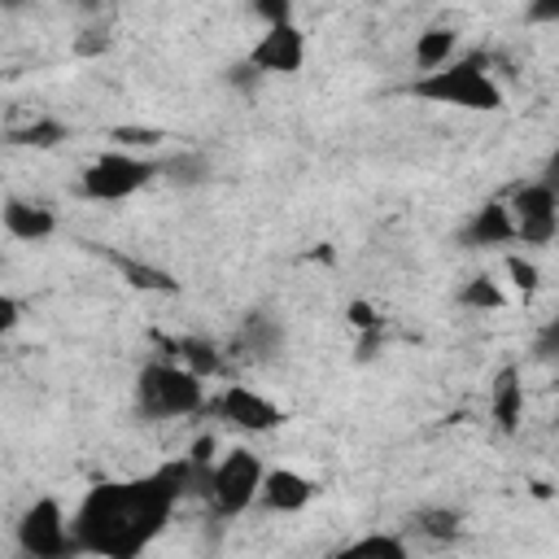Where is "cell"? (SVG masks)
<instances>
[{"label":"cell","instance_id":"1","mask_svg":"<svg viewBox=\"0 0 559 559\" xmlns=\"http://www.w3.org/2000/svg\"><path fill=\"white\" fill-rule=\"evenodd\" d=\"M183 498H188V459L183 454L166 459L140 476L96 480L70 511L74 550L100 555V559H135L166 533V524Z\"/></svg>","mask_w":559,"mask_h":559},{"label":"cell","instance_id":"2","mask_svg":"<svg viewBox=\"0 0 559 559\" xmlns=\"http://www.w3.org/2000/svg\"><path fill=\"white\" fill-rule=\"evenodd\" d=\"M411 96L445 105V109H463V114H498L507 105V92H502L498 74L489 70V61L480 52L450 57L445 66L415 74Z\"/></svg>","mask_w":559,"mask_h":559},{"label":"cell","instance_id":"3","mask_svg":"<svg viewBox=\"0 0 559 559\" xmlns=\"http://www.w3.org/2000/svg\"><path fill=\"white\" fill-rule=\"evenodd\" d=\"M135 411L144 419H183L205 411V380L175 358H153L135 376Z\"/></svg>","mask_w":559,"mask_h":559},{"label":"cell","instance_id":"4","mask_svg":"<svg viewBox=\"0 0 559 559\" xmlns=\"http://www.w3.org/2000/svg\"><path fill=\"white\" fill-rule=\"evenodd\" d=\"M157 175V162L144 153H127V148H105L96 153L83 170H79V192L96 205H114L135 197L140 188H148Z\"/></svg>","mask_w":559,"mask_h":559},{"label":"cell","instance_id":"5","mask_svg":"<svg viewBox=\"0 0 559 559\" xmlns=\"http://www.w3.org/2000/svg\"><path fill=\"white\" fill-rule=\"evenodd\" d=\"M262 459L245 445H231L227 454L214 459L210 467V485H205V502L231 520V515H245L249 507H258V485H262Z\"/></svg>","mask_w":559,"mask_h":559},{"label":"cell","instance_id":"6","mask_svg":"<svg viewBox=\"0 0 559 559\" xmlns=\"http://www.w3.org/2000/svg\"><path fill=\"white\" fill-rule=\"evenodd\" d=\"M17 550L31 555V559H66V555H79L74 550V533H70V515L61 507V498L44 493L35 502H26V511L17 515Z\"/></svg>","mask_w":559,"mask_h":559},{"label":"cell","instance_id":"7","mask_svg":"<svg viewBox=\"0 0 559 559\" xmlns=\"http://www.w3.org/2000/svg\"><path fill=\"white\" fill-rule=\"evenodd\" d=\"M507 210H511L515 240L524 249L555 245V236H559V192H555V179H528V183H520L511 192Z\"/></svg>","mask_w":559,"mask_h":559},{"label":"cell","instance_id":"8","mask_svg":"<svg viewBox=\"0 0 559 559\" xmlns=\"http://www.w3.org/2000/svg\"><path fill=\"white\" fill-rule=\"evenodd\" d=\"M205 406H210V415L214 419H223L227 428H236V432H249V437H262V432H275V428H284V406L280 402H271L266 393H258L253 384H227L223 393H214V397H205Z\"/></svg>","mask_w":559,"mask_h":559},{"label":"cell","instance_id":"9","mask_svg":"<svg viewBox=\"0 0 559 559\" xmlns=\"http://www.w3.org/2000/svg\"><path fill=\"white\" fill-rule=\"evenodd\" d=\"M245 61L262 74V79H293L306 66V31L297 22H275L262 26V35L253 39V48L245 52Z\"/></svg>","mask_w":559,"mask_h":559},{"label":"cell","instance_id":"10","mask_svg":"<svg viewBox=\"0 0 559 559\" xmlns=\"http://www.w3.org/2000/svg\"><path fill=\"white\" fill-rule=\"evenodd\" d=\"M314 480L297 467H266L262 472V485H258V507L271 511V515H297L314 502Z\"/></svg>","mask_w":559,"mask_h":559},{"label":"cell","instance_id":"11","mask_svg":"<svg viewBox=\"0 0 559 559\" xmlns=\"http://www.w3.org/2000/svg\"><path fill=\"white\" fill-rule=\"evenodd\" d=\"M0 227H4V236L22 240V245H44L48 236H57V210L44 201H31V197H4Z\"/></svg>","mask_w":559,"mask_h":559},{"label":"cell","instance_id":"12","mask_svg":"<svg viewBox=\"0 0 559 559\" xmlns=\"http://www.w3.org/2000/svg\"><path fill=\"white\" fill-rule=\"evenodd\" d=\"M231 349H236V358H245V362H275V358L284 354V323H280L275 314H266V310H253V314H245V323L236 328Z\"/></svg>","mask_w":559,"mask_h":559},{"label":"cell","instance_id":"13","mask_svg":"<svg viewBox=\"0 0 559 559\" xmlns=\"http://www.w3.org/2000/svg\"><path fill=\"white\" fill-rule=\"evenodd\" d=\"M459 240H463V249H502V245H515V227H511L507 201H485V205H476L472 218L463 223Z\"/></svg>","mask_w":559,"mask_h":559},{"label":"cell","instance_id":"14","mask_svg":"<svg viewBox=\"0 0 559 559\" xmlns=\"http://www.w3.org/2000/svg\"><path fill=\"white\" fill-rule=\"evenodd\" d=\"M406 528L432 546H450L463 537V511L459 507H445V502H424L406 515Z\"/></svg>","mask_w":559,"mask_h":559},{"label":"cell","instance_id":"15","mask_svg":"<svg viewBox=\"0 0 559 559\" xmlns=\"http://www.w3.org/2000/svg\"><path fill=\"white\" fill-rule=\"evenodd\" d=\"M489 415L502 432H515L524 419V376L520 367H502L489 384Z\"/></svg>","mask_w":559,"mask_h":559},{"label":"cell","instance_id":"16","mask_svg":"<svg viewBox=\"0 0 559 559\" xmlns=\"http://www.w3.org/2000/svg\"><path fill=\"white\" fill-rule=\"evenodd\" d=\"M162 345H166V354H170L175 362H183V367L197 371L201 380H210V376L223 371V349H218L210 336H162Z\"/></svg>","mask_w":559,"mask_h":559},{"label":"cell","instance_id":"17","mask_svg":"<svg viewBox=\"0 0 559 559\" xmlns=\"http://www.w3.org/2000/svg\"><path fill=\"white\" fill-rule=\"evenodd\" d=\"M454 48H459V31H454V26H428V31H419V39H415V48H411L415 74L445 66V61L454 57Z\"/></svg>","mask_w":559,"mask_h":559},{"label":"cell","instance_id":"18","mask_svg":"<svg viewBox=\"0 0 559 559\" xmlns=\"http://www.w3.org/2000/svg\"><path fill=\"white\" fill-rule=\"evenodd\" d=\"M70 140V127L61 122V118H35V122H22V127H13L9 135H4V144H13V148H57V144H66Z\"/></svg>","mask_w":559,"mask_h":559},{"label":"cell","instance_id":"19","mask_svg":"<svg viewBox=\"0 0 559 559\" xmlns=\"http://www.w3.org/2000/svg\"><path fill=\"white\" fill-rule=\"evenodd\" d=\"M114 266H118L122 280H127L131 288H140V293H175V288H179V280H175L170 271H162V266H153V262H140V258H131V253H114Z\"/></svg>","mask_w":559,"mask_h":559},{"label":"cell","instance_id":"20","mask_svg":"<svg viewBox=\"0 0 559 559\" xmlns=\"http://www.w3.org/2000/svg\"><path fill=\"white\" fill-rule=\"evenodd\" d=\"M454 301H459L463 310L489 314V310H502V306H507V293H502V284H498L489 271H476V275H467V284L454 293Z\"/></svg>","mask_w":559,"mask_h":559},{"label":"cell","instance_id":"21","mask_svg":"<svg viewBox=\"0 0 559 559\" xmlns=\"http://www.w3.org/2000/svg\"><path fill=\"white\" fill-rule=\"evenodd\" d=\"M109 140H114V148H127V153H153L166 140V131L148 127V122H118V127H109Z\"/></svg>","mask_w":559,"mask_h":559},{"label":"cell","instance_id":"22","mask_svg":"<svg viewBox=\"0 0 559 559\" xmlns=\"http://www.w3.org/2000/svg\"><path fill=\"white\" fill-rule=\"evenodd\" d=\"M157 170H166V179H170V183H179V188L210 183V175H214L210 157H201V153H179V157H170V162H166V166H157Z\"/></svg>","mask_w":559,"mask_h":559},{"label":"cell","instance_id":"23","mask_svg":"<svg viewBox=\"0 0 559 559\" xmlns=\"http://www.w3.org/2000/svg\"><path fill=\"white\" fill-rule=\"evenodd\" d=\"M345 559H358V555H376V559H406V542L397 533H367L358 542H345L341 546Z\"/></svg>","mask_w":559,"mask_h":559},{"label":"cell","instance_id":"24","mask_svg":"<svg viewBox=\"0 0 559 559\" xmlns=\"http://www.w3.org/2000/svg\"><path fill=\"white\" fill-rule=\"evenodd\" d=\"M502 266H507V275H511V284H515L520 297H533V293L542 288V271H537L533 258H524V253H507Z\"/></svg>","mask_w":559,"mask_h":559},{"label":"cell","instance_id":"25","mask_svg":"<svg viewBox=\"0 0 559 559\" xmlns=\"http://www.w3.org/2000/svg\"><path fill=\"white\" fill-rule=\"evenodd\" d=\"M345 314H349V323L358 328V336H384V319H380L367 301H349Z\"/></svg>","mask_w":559,"mask_h":559},{"label":"cell","instance_id":"26","mask_svg":"<svg viewBox=\"0 0 559 559\" xmlns=\"http://www.w3.org/2000/svg\"><path fill=\"white\" fill-rule=\"evenodd\" d=\"M293 0H249V13L262 22V26H275V22H293Z\"/></svg>","mask_w":559,"mask_h":559},{"label":"cell","instance_id":"27","mask_svg":"<svg viewBox=\"0 0 559 559\" xmlns=\"http://www.w3.org/2000/svg\"><path fill=\"white\" fill-rule=\"evenodd\" d=\"M524 17L533 26H555L559 22V0H528L524 4Z\"/></svg>","mask_w":559,"mask_h":559},{"label":"cell","instance_id":"28","mask_svg":"<svg viewBox=\"0 0 559 559\" xmlns=\"http://www.w3.org/2000/svg\"><path fill=\"white\" fill-rule=\"evenodd\" d=\"M258 79H262V74H258L249 61H236V66L227 70V83H231V87H240V92H253V87H258Z\"/></svg>","mask_w":559,"mask_h":559},{"label":"cell","instance_id":"29","mask_svg":"<svg viewBox=\"0 0 559 559\" xmlns=\"http://www.w3.org/2000/svg\"><path fill=\"white\" fill-rule=\"evenodd\" d=\"M555 336H559V323L550 319V323L537 332V358H542V362H555Z\"/></svg>","mask_w":559,"mask_h":559},{"label":"cell","instance_id":"30","mask_svg":"<svg viewBox=\"0 0 559 559\" xmlns=\"http://www.w3.org/2000/svg\"><path fill=\"white\" fill-rule=\"evenodd\" d=\"M17 319H22V301H17V297H9V293H0V332L17 328Z\"/></svg>","mask_w":559,"mask_h":559},{"label":"cell","instance_id":"31","mask_svg":"<svg viewBox=\"0 0 559 559\" xmlns=\"http://www.w3.org/2000/svg\"><path fill=\"white\" fill-rule=\"evenodd\" d=\"M26 4H31V0H0V9H4V13H22Z\"/></svg>","mask_w":559,"mask_h":559},{"label":"cell","instance_id":"32","mask_svg":"<svg viewBox=\"0 0 559 559\" xmlns=\"http://www.w3.org/2000/svg\"><path fill=\"white\" fill-rule=\"evenodd\" d=\"M79 4H83V9H87V13H92V9H100V4H105V0H79Z\"/></svg>","mask_w":559,"mask_h":559}]
</instances>
